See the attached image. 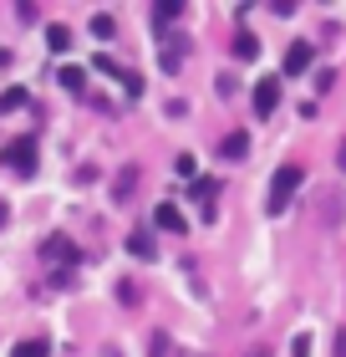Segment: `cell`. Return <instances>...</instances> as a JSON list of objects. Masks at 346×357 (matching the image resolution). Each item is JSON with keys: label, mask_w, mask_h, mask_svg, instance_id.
<instances>
[{"label": "cell", "mask_w": 346, "mask_h": 357, "mask_svg": "<svg viewBox=\"0 0 346 357\" xmlns=\"http://www.w3.org/2000/svg\"><path fill=\"white\" fill-rule=\"evenodd\" d=\"M301 164H280L275 169V178H270V199H265V209H270V215H285V209H290V194L295 189H301Z\"/></svg>", "instance_id": "obj_1"}, {"label": "cell", "mask_w": 346, "mask_h": 357, "mask_svg": "<svg viewBox=\"0 0 346 357\" xmlns=\"http://www.w3.org/2000/svg\"><path fill=\"white\" fill-rule=\"evenodd\" d=\"M6 169H15V174H36V138H15V143H6Z\"/></svg>", "instance_id": "obj_2"}, {"label": "cell", "mask_w": 346, "mask_h": 357, "mask_svg": "<svg viewBox=\"0 0 346 357\" xmlns=\"http://www.w3.org/2000/svg\"><path fill=\"white\" fill-rule=\"evenodd\" d=\"M275 107H280V82H275V77H265V82L255 87V112H260V118H270Z\"/></svg>", "instance_id": "obj_3"}, {"label": "cell", "mask_w": 346, "mask_h": 357, "mask_svg": "<svg viewBox=\"0 0 346 357\" xmlns=\"http://www.w3.org/2000/svg\"><path fill=\"white\" fill-rule=\"evenodd\" d=\"M97 67H102V72H112V77H118V82H123L127 92H133V97L143 92V77H138V72H127V67H118L112 56H97Z\"/></svg>", "instance_id": "obj_4"}, {"label": "cell", "mask_w": 346, "mask_h": 357, "mask_svg": "<svg viewBox=\"0 0 346 357\" xmlns=\"http://www.w3.org/2000/svg\"><path fill=\"white\" fill-rule=\"evenodd\" d=\"M46 261H56V266H72V261H77L72 240H67V235H52V240H46Z\"/></svg>", "instance_id": "obj_5"}, {"label": "cell", "mask_w": 346, "mask_h": 357, "mask_svg": "<svg viewBox=\"0 0 346 357\" xmlns=\"http://www.w3.org/2000/svg\"><path fill=\"white\" fill-rule=\"evenodd\" d=\"M153 225H158V230L184 235V215H178V204H158V209H153Z\"/></svg>", "instance_id": "obj_6"}, {"label": "cell", "mask_w": 346, "mask_h": 357, "mask_svg": "<svg viewBox=\"0 0 346 357\" xmlns=\"http://www.w3.org/2000/svg\"><path fill=\"white\" fill-rule=\"evenodd\" d=\"M310 56H316V52H310V46H306V41H295V46H290V52H285V72H290V77H301V72L310 67Z\"/></svg>", "instance_id": "obj_7"}, {"label": "cell", "mask_w": 346, "mask_h": 357, "mask_svg": "<svg viewBox=\"0 0 346 357\" xmlns=\"http://www.w3.org/2000/svg\"><path fill=\"white\" fill-rule=\"evenodd\" d=\"M194 199H204V215L214 220V199H219V178H194Z\"/></svg>", "instance_id": "obj_8"}, {"label": "cell", "mask_w": 346, "mask_h": 357, "mask_svg": "<svg viewBox=\"0 0 346 357\" xmlns=\"http://www.w3.org/2000/svg\"><path fill=\"white\" fill-rule=\"evenodd\" d=\"M10 357H52V342L46 337H26V342H15Z\"/></svg>", "instance_id": "obj_9"}, {"label": "cell", "mask_w": 346, "mask_h": 357, "mask_svg": "<svg viewBox=\"0 0 346 357\" xmlns=\"http://www.w3.org/2000/svg\"><path fill=\"white\" fill-rule=\"evenodd\" d=\"M235 56H239V61H250V56H260V41L250 36V31H239V36H235Z\"/></svg>", "instance_id": "obj_10"}, {"label": "cell", "mask_w": 346, "mask_h": 357, "mask_svg": "<svg viewBox=\"0 0 346 357\" xmlns=\"http://www.w3.org/2000/svg\"><path fill=\"white\" fill-rule=\"evenodd\" d=\"M46 46H52V52H67V46H72V31H67V26H46Z\"/></svg>", "instance_id": "obj_11"}, {"label": "cell", "mask_w": 346, "mask_h": 357, "mask_svg": "<svg viewBox=\"0 0 346 357\" xmlns=\"http://www.w3.org/2000/svg\"><path fill=\"white\" fill-rule=\"evenodd\" d=\"M244 153H250V138H244V133H229V138H224V158H244Z\"/></svg>", "instance_id": "obj_12"}, {"label": "cell", "mask_w": 346, "mask_h": 357, "mask_svg": "<svg viewBox=\"0 0 346 357\" xmlns=\"http://www.w3.org/2000/svg\"><path fill=\"white\" fill-rule=\"evenodd\" d=\"M127 250H133L138 261H153V240L148 235H127Z\"/></svg>", "instance_id": "obj_13"}, {"label": "cell", "mask_w": 346, "mask_h": 357, "mask_svg": "<svg viewBox=\"0 0 346 357\" xmlns=\"http://www.w3.org/2000/svg\"><path fill=\"white\" fill-rule=\"evenodd\" d=\"M15 107H26V87H10V92H0V112H15Z\"/></svg>", "instance_id": "obj_14"}, {"label": "cell", "mask_w": 346, "mask_h": 357, "mask_svg": "<svg viewBox=\"0 0 346 357\" xmlns=\"http://www.w3.org/2000/svg\"><path fill=\"white\" fill-rule=\"evenodd\" d=\"M56 82L67 87V92H81V72H77V67H61V77H56Z\"/></svg>", "instance_id": "obj_15"}, {"label": "cell", "mask_w": 346, "mask_h": 357, "mask_svg": "<svg viewBox=\"0 0 346 357\" xmlns=\"http://www.w3.org/2000/svg\"><path fill=\"white\" fill-rule=\"evenodd\" d=\"M178 10H184V6H178V0H163V6H158V21H173Z\"/></svg>", "instance_id": "obj_16"}, {"label": "cell", "mask_w": 346, "mask_h": 357, "mask_svg": "<svg viewBox=\"0 0 346 357\" xmlns=\"http://www.w3.org/2000/svg\"><path fill=\"white\" fill-rule=\"evenodd\" d=\"M92 31L97 36H112V15H92Z\"/></svg>", "instance_id": "obj_17"}, {"label": "cell", "mask_w": 346, "mask_h": 357, "mask_svg": "<svg viewBox=\"0 0 346 357\" xmlns=\"http://www.w3.org/2000/svg\"><path fill=\"white\" fill-rule=\"evenodd\" d=\"M290 357H310V337H306V332L295 337V347H290Z\"/></svg>", "instance_id": "obj_18"}, {"label": "cell", "mask_w": 346, "mask_h": 357, "mask_svg": "<svg viewBox=\"0 0 346 357\" xmlns=\"http://www.w3.org/2000/svg\"><path fill=\"white\" fill-rule=\"evenodd\" d=\"M341 169H346V143H341Z\"/></svg>", "instance_id": "obj_19"}]
</instances>
